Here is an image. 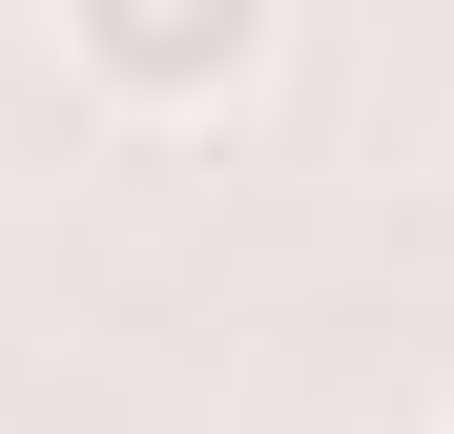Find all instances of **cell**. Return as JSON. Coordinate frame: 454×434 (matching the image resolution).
<instances>
[{"label": "cell", "mask_w": 454, "mask_h": 434, "mask_svg": "<svg viewBox=\"0 0 454 434\" xmlns=\"http://www.w3.org/2000/svg\"><path fill=\"white\" fill-rule=\"evenodd\" d=\"M434 434H454V414H434Z\"/></svg>", "instance_id": "7a4b0ae2"}, {"label": "cell", "mask_w": 454, "mask_h": 434, "mask_svg": "<svg viewBox=\"0 0 454 434\" xmlns=\"http://www.w3.org/2000/svg\"><path fill=\"white\" fill-rule=\"evenodd\" d=\"M269 62H289L269 0H83V21H62V104L186 145V124H227V104H269Z\"/></svg>", "instance_id": "6da1fadb"}]
</instances>
